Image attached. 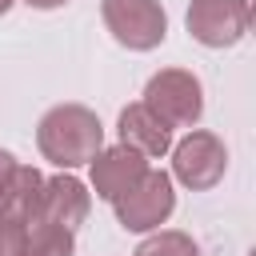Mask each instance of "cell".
Returning <instances> with one entry per match:
<instances>
[{
    "mask_svg": "<svg viewBox=\"0 0 256 256\" xmlns=\"http://www.w3.org/2000/svg\"><path fill=\"white\" fill-rule=\"evenodd\" d=\"M224 144L212 136V132H192L176 144V156H172V168L176 176L188 184V188H212L220 176H224Z\"/></svg>",
    "mask_w": 256,
    "mask_h": 256,
    "instance_id": "8992f818",
    "label": "cell"
},
{
    "mask_svg": "<svg viewBox=\"0 0 256 256\" xmlns=\"http://www.w3.org/2000/svg\"><path fill=\"white\" fill-rule=\"evenodd\" d=\"M248 0H192L188 8V32L208 44V48H224L236 44L248 28Z\"/></svg>",
    "mask_w": 256,
    "mask_h": 256,
    "instance_id": "5b68a950",
    "label": "cell"
},
{
    "mask_svg": "<svg viewBox=\"0 0 256 256\" xmlns=\"http://www.w3.org/2000/svg\"><path fill=\"white\" fill-rule=\"evenodd\" d=\"M32 8H60V4H68V0H28Z\"/></svg>",
    "mask_w": 256,
    "mask_h": 256,
    "instance_id": "4fadbf2b",
    "label": "cell"
},
{
    "mask_svg": "<svg viewBox=\"0 0 256 256\" xmlns=\"http://www.w3.org/2000/svg\"><path fill=\"white\" fill-rule=\"evenodd\" d=\"M8 8H12V0H0V12H8Z\"/></svg>",
    "mask_w": 256,
    "mask_h": 256,
    "instance_id": "5bb4252c",
    "label": "cell"
},
{
    "mask_svg": "<svg viewBox=\"0 0 256 256\" xmlns=\"http://www.w3.org/2000/svg\"><path fill=\"white\" fill-rule=\"evenodd\" d=\"M136 256H200V252L184 232H160V236H148L136 248Z\"/></svg>",
    "mask_w": 256,
    "mask_h": 256,
    "instance_id": "8fae6325",
    "label": "cell"
},
{
    "mask_svg": "<svg viewBox=\"0 0 256 256\" xmlns=\"http://www.w3.org/2000/svg\"><path fill=\"white\" fill-rule=\"evenodd\" d=\"M40 216L72 232V228L88 216V192H84V184L72 180V176L44 180V212H40Z\"/></svg>",
    "mask_w": 256,
    "mask_h": 256,
    "instance_id": "9c48e42d",
    "label": "cell"
},
{
    "mask_svg": "<svg viewBox=\"0 0 256 256\" xmlns=\"http://www.w3.org/2000/svg\"><path fill=\"white\" fill-rule=\"evenodd\" d=\"M144 104L164 120V124H196L200 120V80L180 72V68H168V72H156L144 88Z\"/></svg>",
    "mask_w": 256,
    "mask_h": 256,
    "instance_id": "7a4b0ae2",
    "label": "cell"
},
{
    "mask_svg": "<svg viewBox=\"0 0 256 256\" xmlns=\"http://www.w3.org/2000/svg\"><path fill=\"white\" fill-rule=\"evenodd\" d=\"M36 140H40V152L52 164L76 168V164H84L100 152V120L80 104H60L40 120Z\"/></svg>",
    "mask_w": 256,
    "mask_h": 256,
    "instance_id": "6da1fadb",
    "label": "cell"
},
{
    "mask_svg": "<svg viewBox=\"0 0 256 256\" xmlns=\"http://www.w3.org/2000/svg\"><path fill=\"white\" fill-rule=\"evenodd\" d=\"M176 196H172V180L164 172H144L120 200H116V216L124 228L132 232H144V228H156L160 220H168Z\"/></svg>",
    "mask_w": 256,
    "mask_h": 256,
    "instance_id": "277c9868",
    "label": "cell"
},
{
    "mask_svg": "<svg viewBox=\"0 0 256 256\" xmlns=\"http://www.w3.org/2000/svg\"><path fill=\"white\" fill-rule=\"evenodd\" d=\"M144 172H148L144 156L132 152V148H124V144L92 156V188H96L100 200H112V204H116V200H120Z\"/></svg>",
    "mask_w": 256,
    "mask_h": 256,
    "instance_id": "52a82bcc",
    "label": "cell"
},
{
    "mask_svg": "<svg viewBox=\"0 0 256 256\" xmlns=\"http://www.w3.org/2000/svg\"><path fill=\"white\" fill-rule=\"evenodd\" d=\"M120 140H124V148H132L140 156H164L172 144V124H164L140 100V104H128L120 112Z\"/></svg>",
    "mask_w": 256,
    "mask_h": 256,
    "instance_id": "ba28073f",
    "label": "cell"
},
{
    "mask_svg": "<svg viewBox=\"0 0 256 256\" xmlns=\"http://www.w3.org/2000/svg\"><path fill=\"white\" fill-rule=\"evenodd\" d=\"M24 256H72V232L36 216L28 224V244H24Z\"/></svg>",
    "mask_w": 256,
    "mask_h": 256,
    "instance_id": "30bf717a",
    "label": "cell"
},
{
    "mask_svg": "<svg viewBox=\"0 0 256 256\" xmlns=\"http://www.w3.org/2000/svg\"><path fill=\"white\" fill-rule=\"evenodd\" d=\"M16 172H20V164L8 156V152H0V212L8 208V196H12V184H16Z\"/></svg>",
    "mask_w": 256,
    "mask_h": 256,
    "instance_id": "7c38bea8",
    "label": "cell"
},
{
    "mask_svg": "<svg viewBox=\"0 0 256 256\" xmlns=\"http://www.w3.org/2000/svg\"><path fill=\"white\" fill-rule=\"evenodd\" d=\"M104 24L112 28V36L136 52L156 48L164 40V8L156 0H104Z\"/></svg>",
    "mask_w": 256,
    "mask_h": 256,
    "instance_id": "3957f363",
    "label": "cell"
}]
</instances>
